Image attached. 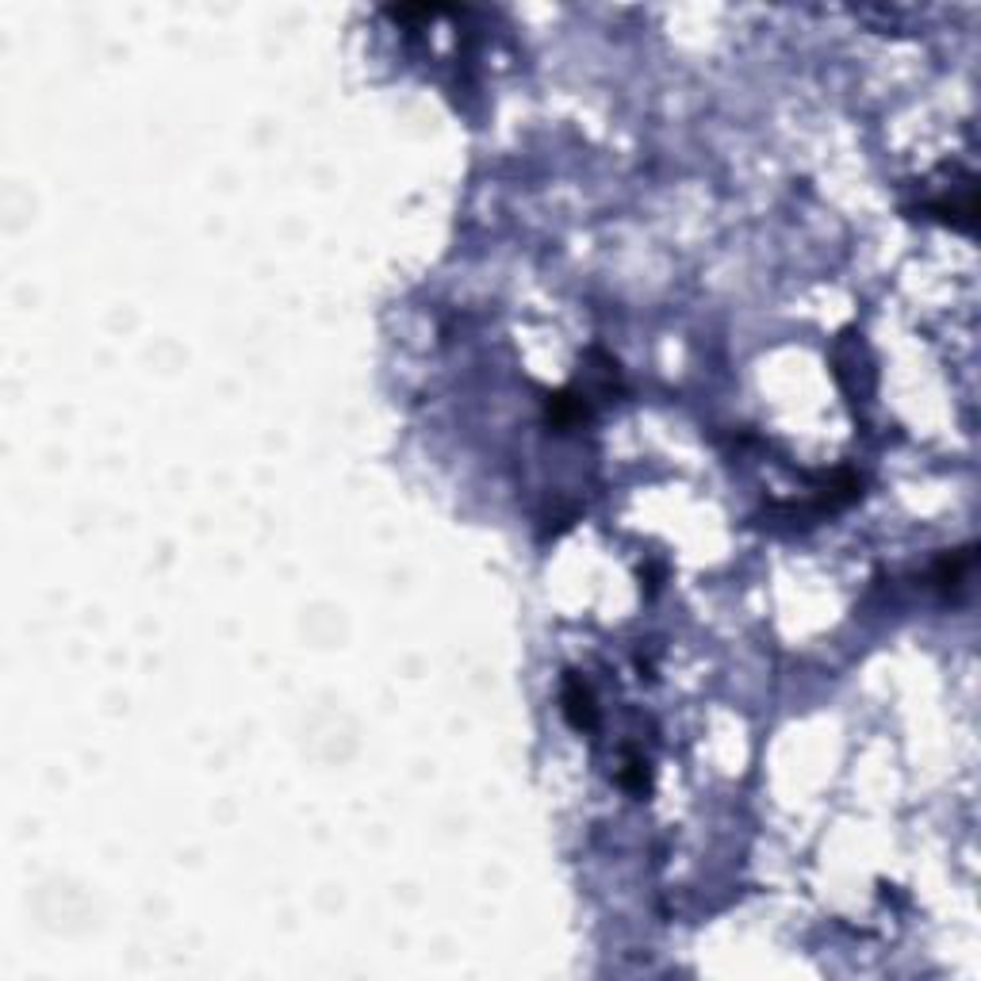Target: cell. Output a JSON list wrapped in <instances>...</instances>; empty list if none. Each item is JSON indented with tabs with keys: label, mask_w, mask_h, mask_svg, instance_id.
<instances>
[{
	"label": "cell",
	"mask_w": 981,
	"mask_h": 981,
	"mask_svg": "<svg viewBox=\"0 0 981 981\" xmlns=\"http://www.w3.org/2000/svg\"><path fill=\"white\" fill-rule=\"evenodd\" d=\"M560 709H564L567 725L572 729H595V698H590V686L583 683L579 675H567L564 679V691H560Z\"/></svg>",
	"instance_id": "cell-1"
}]
</instances>
